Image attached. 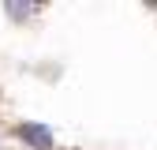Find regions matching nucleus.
Segmentation results:
<instances>
[{"label":"nucleus","instance_id":"f257e3e1","mask_svg":"<svg viewBox=\"0 0 157 150\" xmlns=\"http://www.w3.org/2000/svg\"><path fill=\"white\" fill-rule=\"evenodd\" d=\"M19 139L34 150H52V131L45 124H19Z\"/></svg>","mask_w":157,"mask_h":150},{"label":"nucleus","instance_id":"f03ea898","mask_svg":"<svg viewBox=\"0 0 157 150\" xmlns=\"http://www.w3.org/2000/svg\"><path fill=\"white\" fill-rule=\"evenodd\" d=\"M8 15H11V19H26V15H34V4H19V0H8Z\"/></svg>","mask_w":157,"mask_h":150}]
</instances>
